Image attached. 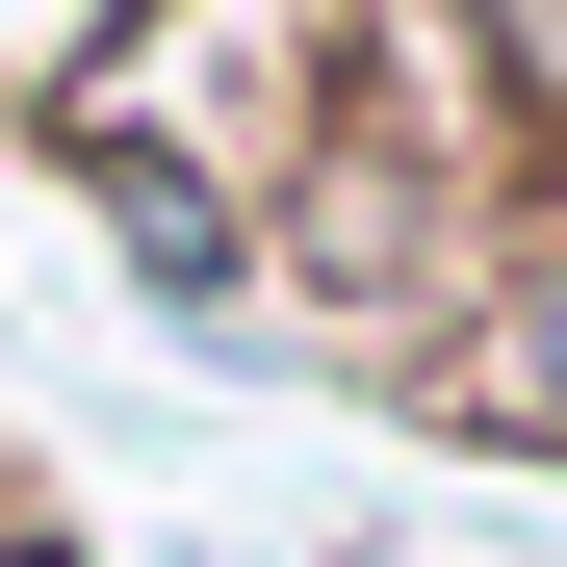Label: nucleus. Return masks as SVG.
<instances>
[{
  "instance_id": "nucleus-1",
  "label": "nucleus",
  "mask_w": 567,
  "mask_h": 567,
  "mask_svg": "<svg viewBox=\"0 0 567 567\" xmlns=\"http://www.w3.org/2000/svg\"><path fill=\"white\" fill-rule=\"evenodd\" d=\"M491 155H464V104H439V27L413 0H361L336 27V104H310V155L258 181V310H310V336H361V361H413L464 284H491Z\"/></svg>"
},
{
  "instance_id": "nucleus-2",
  "label": "nucleus",
  "mask_w": 567,
  "mask_h": 567,
  "mask_svg": "<svg viewBox=\"0 0 567 567\" xmlns=\"http://www.w3.org/2000/svg\"><path fill=\"white\" fill-rule=\"evenodd\" d=\"M336 27H361V0H284V27H258V0H155V27L78 52V104L155 130V155H207L233 207H258V181L310 155V104H336Z\"/></svg>"
},
{
  "instance_id": "nucleus-3",
  "label": "nucleus",
  "mask_w": 567,
  "mask_h": 567,
  "mask_svg": "<svg viewBox=\"0 0 567 567\" xmlns=\"http://www.w3.org/2000/svg\"><path fill=\"white\" fill-rule=\"evenodd\" d=\"M0 155H27V181H78V233H104V258L155 284V336H181V361H284V336H258V207H233L207 155H155V130H104L78 78H52V104L0 130Z\"/></svg>"
},
{
  "instance_id": "nucleus-4",
  "label": "nucleus",
  "mask_w": 567,
  "mask_h": 567,
  "mask_svg": "<svg viewBox=\"0 0 567 567\" xmlns=\"http://www.w3.org/2000/svg\"><path fill=\"white\" fill-rule=\"evenodd\" d=\"M388 388H413L439 439H491V464H567V233H491V284H464Z\"/></svg>"
},
{
  "instance_id": "nucleus-5",
  "label": "nucleus",
  "mask_w": 567,
  "mask_h": 567,
  "mask_svg": "<svg viewBox=\"0 0 567 567\" xmlns=\"http://www.w3.org/2000/svg\"><path fill=\"white\" fill-rule=\"evenodd\" d=\"M413 27H439V0H413ZM439 104H464V155H491V207L567 233V0H464V27H439Z\"/></svg>"
},
{
  "instance_id": "nucleus-6",
  "label": "nucleus",
  "mask_w": 567,
  "mask_h": 567,
  "mask_svg": "<svg viewBox=\"0 0 567 567\" xmlns=\"http://www.w3.org/2000/svg\"><path fill=\"white\" fill-rule=\"evenodd\" d=\"M0 567H104V542H78V516H27V491H0Z\"/></svg>"
}]
</instances>
